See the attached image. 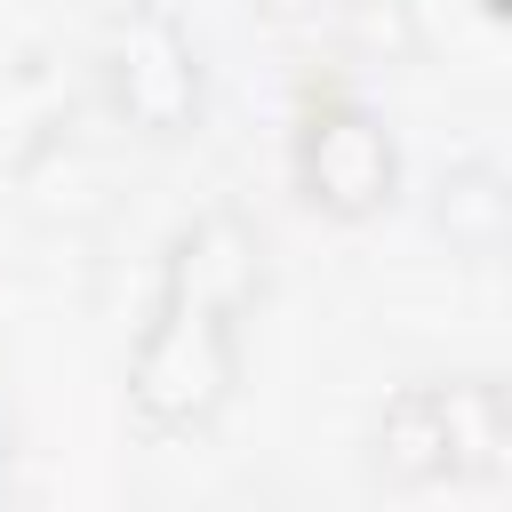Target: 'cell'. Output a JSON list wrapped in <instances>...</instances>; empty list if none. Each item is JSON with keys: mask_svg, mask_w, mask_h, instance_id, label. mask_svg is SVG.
Segmentation results:
<instances>
[{"mask_svg": "<svg viewBox=\"0 0 512 512\" xmlns=\"http://www.w3.org/2000/svg\"><path fill=\"white\" fill-rule=\"evenodd\" d=\"M264 288V240L248 216L208 208L168 240L160 304L128 360V424L144 440H192L240 384V312Z\"/></svg>", "mask_w": 512, "mask_h": 512, "instance_id": "1", "label": "cell"}, {"mask_svg": "<svg viewBox=\"0 0 512 512\" xmlns=\"http://www.w3.org/2000/svg\"><path fill=\"white\" fill-rule=\"evenodd\" d=\"M368 472L392 488H448V480H496L512 456V400L504 376H424L384 392L368 416Z\"/></svg>", "mask_w": 512, "mask_h": 512, "instance_id": "2", "label": "cell"}, {"mask_svg": "<svg viewBox=\"0 0 512 512\" xmlns=\"http://www.w3.org/2000/svg\"><path fill=\"white\" fill-rule=\"evenodd\" d=\"M96 80L120 128H136L144 144H184L208 120V64L168 0H112L96 32Z\"/></svg>", "mask_w": 512, "mask_h": 512, "instance_id": "3", "label": "cell"}, {"mask_svg": "<svg viewBox=\"0 0 512 512\" xmlns=\"http://www.w3.org/2000/svg\"><path fill=\"white\" fill-rule=\"evenodd\" d=\"M288 168H296L304 208H320V216H336V224H368V216H384L392 192H400V152H392L384 120H376L368 104H344V96L304 104L296 144H288Z\"/></svg>", "mask_w": 512, "mask_h": 512, "instance_id": "4", "label": "cell"}, {"mask_svg": "<svg viewBox=\"0 0 512 512\" xmlns=\"http://www.w3.org/2000/svg\"><path fill=\"white\" fill-rule=\"evenodd\" d=\"M432 224L448 232V248H456L464 264L504 256V240H512V184H504V168H496V160H456V168L440 176Z\"/></svg>", "mask_w": 512, "mask_h": 512, "instance_id": "5", "label": "cell"}, {"mask_svg": "<svg viewBox=\"0 0 512 512\" xmlns=\"http://www.w3.org/2000/svg\"><path fill=\"white\" fill-rule=\"evenodd\" d=\"M64 88H56V72H48V56H24V64H8L0 72V120H16L8 136H0V168H24L32 152H48L56 144V128H64Z\"/></svg>", "mask_w": 512, "mask_h": 512, "instance_id": "6", "label": "cell"}, {"mask_svg": "<svg viewBox=\"0 0 512 512\" xmlns=\"http://www.w3.org/2000/svg\"><path fill=\"white\" fill-rule=\"evenodd\" d=\"M480 8H504V0H480Z\"/></svg>", "mask_w": 512, "mask_h": 512, "instance_id": "7", "label": "cell"}]
</instances>
